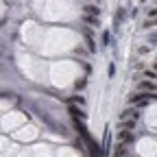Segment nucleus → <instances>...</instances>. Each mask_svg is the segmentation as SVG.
<instances>
[{
    "mask_svg": "<svg viewBox=\"0 0 157 157\" xmlns=\"http://www.w3.org/2000/svg\"><path fill=\"white\" fill-rule=\"evenodd\" d=\"M85 11H87V15H92V17H98V13H101V9H96L94 5H87Z\"/></svg>",
    "mask_w": 157,
    "mask_h": 157,
    "instance_id": "6",
    "label": "nucleus"
},
{
    "mask_svg": "<svg viewBox=\"0 0 157 157\" xmlns=\"http://www.w3.org/2000/svg\"><path fill=\"white\" fill-rule=\"evenodd\" d=\"M133 129H135V120H133V118L120 122V131H133Z\"/></svg>",
    "mask_w": 157,
    "mask_h": 157,
    "instance_id": "4",
    "label": "nucleus"
},
{
    "mask_svg": "<svg viewBox=\"0 0 157 157\" xmlns=\"http://www.w3.org/2000/svg\"><path fill=\"white\" fill-rule=\"evenodd\" d=\"M146 13H148V17H151V20H155V15H157V11H155V7H153V9H148Z\"/></svg>",
    "mask_w": 157,
    "mask_h": 157,
    "instance_id": "11",
    "label": "nucleus"
},
{
    "mask_svg": "<svg viewBox=\"0 0 157 157\" xmlns=\"http://www.w3.org/2000/svg\"><path fill=\"white\" fill-rule=\"evenodd\" d=\"M96 2H98V0H96Z\"/></svg>",
    "mask_w": 157,
    "mask_h": 157,
    "instance_id": "13",
    "label": "nucleus"
},
{
    "mask_svg": "<svg viewBox=\"0 0 157 157\" xmlns=\"http://www.w3.org/2000/svg\"><path fill=\"white\" fill-rule=\"evenodd\" d=\"M85 85H87V81H76V83H74V87H76V90H83Z\"/></svg>",
    "mask_w": 157,
    "mask_h": 157,
    "instance_id": "10",
    "label": "nucleus"
},
{
    "mask_svg": "<svg viewBox=\"0 0 157 157\" xmlns=\"http://www.w3.org/2000/svg\"><path fill=\"white\" fill-rule=\"evenodd\" d=\"M124 155H127V146L124 144H118L116 151H113V157H124Z\"/></svg>",
    "mask_w": 157,
    "mask_h": 157,
    "instance_id": "5",
    "label": "nucleus"
},
{
    "mask_svg": "<svg viewBox=\"0 0 157 157\" xmlns=\"http://www.w3.org/2000/svg\"><path fill=\"white\" fill-rule=\"evenodd\" d=\"M70 103H72V105H74V103L83 105V103H85V98H81V96H74V98H70Z\"/></svg>",
    "mask_w": 157,
    "mask_h": 157,
    "instance_id": "8",
    "label": "nucleus"
},
{
    "mask_svg": "<svg viewBox=\"0 0 157 157\" xmlns=\"http://www.w3.org/2000/svg\"><path fill=\"white\" fill-rule=\"evenodd\" d=\"M118 140H120V144H131L133 140H135V135L131 133V131H118Z\"/></svg>",
    "mask_w": 157,
    "mask_h": 157,
    "instance_id": "1",
    "label": "nucleus"
},
{
    "mask_svg": "<svg viewBox=\"0 0 157 157\" xmlns=\"http://www.w3.org/2000/svg\"><path fill=\"white\" fill-rule=\"evenodd\" d=\"M142 26H144V29H153V26H155V20H146Z\"/></svg>",
    "mask_w": 157,
    "mask_h": 157,
    "instance_id": "9",
    "label": "nucleus"
},
{
    "mask_svg": "<svg viewBox=\"0 0 157 157\" xmlns=\"http://www.w3.org/2000/svg\"><path fill=\"white\" fill-rule=\"evenodd\" d=\"M137 90L153 94V92H155V83H153V81H140V83H137Z\"/></svg>",
    "mask_w": 157,
    "mask_h": 157,
    "instance_id": "2",
    "label": "nucleus"
},
{
    "mask_svg": "<svg viewBox=\"0 0 157 157\" xmlns=\"http://www.w3.org/2000/svg\"><path fill=\"white\" fill-rule=\"evenodd\" d=\"M83 20H85V22H87V24H96V26H98V17H92V15H85Z\"/></svg>",
    "mask_w": 157,
    "mask_h": 157,
    "instance_id": "7",
    "label": "nucleus"
},
{
    "mask_svg": "<svg viewBox=\"0 0 157 157\" xmlns=\"http://www.w3.org/2000/svg\"><path fill=\"white\" fill-rule=\"evenodd\" d=\"M70 113H72V118H74L76 122H78V120H83V118H85V113H83L81 109H78L76 105H70Z\"/></svg>",
    "mask_w": 157,
    "mask_h": 157,
    "instance_id": "3",
    "label": "nucleus"
},
{
    "mask_svg": "<svg viewBox=\"0 0 157 157\" xmlns=\"http://www.w3.org/2000/svg\"><path fill=\"white\" fill-rule=\"evenodd\" d=\"M103 42H105V44H109V33H107V31L103 33Z\"/></svg>",
    "mask_w": 157,
    "mask_h": 157,
    "instance_id": "12",
    "label": "nucleus"
}]
</instances>
